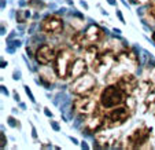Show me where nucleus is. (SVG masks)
<instances>
[{"label":"nucleus","mask_w":155,"mask_h":150,"mask_svg":"<svg viewBox=\"0 0 155 150\" xmlns=\"http://www.w3.org/2000/svg\"><path fill=\"white\" fill-rule=\"evenodd\" d=\"M128 94L118 87L117 84H107L106 87L100 91L99 95V103L103 109H111L122 105L124 102H126Z\"/></svg>","instance_id":"nucleus-1"},{"label":"nucleus","mask_w":155,"mask_h":150,"mask_svg":"<svg viewBox=\"0 0 155 150\" xmlns=\"http://www.w3.org/2000/svg\"><path fill=\"white\" fill-rule=\"evenodd\" d=\"M76 54L74 51L70 48V47H60V48L56 51V57H55V73L56 77L59 79H67V73H69V69L72 66V63L76 59Z\"/></svg>","instance_id":"nucleus-2"},{"label":"nucleus","mask_w":155,"mask_h":150,"mask_svg":"<svg viewBox=\"0 0 155 150\" xmlns=\"http://www.w3.org/2000/svg\"><path fill=\"white\" fill-rule=\"evenodd\" d=\"M130 109L128 106H115L107 109L104 112V125L103 129H111V128H117L121 127L122 124H125L128 121V118L130 117Z\"/></svg>","instance_id":"nucleus-3"},{"label":"nucleus","mask_w":155,"mask_h":150,"mask_svg":"<svg viewBox=\"0 0 155 150\" xmlns=\"http://www.w3.org/2000/svg\"><path fill=\"white\" fill-rule=\"evenodd\" d=\"M151 136V127L146 124L137 125L134 129H132L129 135L125 138V149H143L146 147V143L148 142Z\"/></svg>","instance_id":"nucleus-4"},{"label":"nucleus","mask_w":155,"mask_h":150,"mask_svg":"<svg viewBox=\"0 0 155 150\" xmlns=\"http://www.w3.org/2000/svg\"><path fill=\"white\" fill-rule=\"evenodd\" d=\"M97 86L96 77L92 74L84 73L82 76L77 77L72 81L70 84V91L77 95V97H81V95H91L95 91V88Z\"/></svg>","instance_id":"nucleus-5"},{"label":"nucleus","mask_w":155,"mask_h":150,"mask_svg":"<svg viewBox=\"0 0 155 150\" xmlns=\"http://www.w3.org/2000/svg\"><path fill=\"white\" fill-rule=\"evenodd\" d=\"M115 63V55L109 52H100L96 59L89 65V69L97 76H106Z\"/></svg>","instance_id":"nucleus-6"},{"label":"nucleus","mask_w":155,"mask_h":150,"mask_svg":"<svg viewBox=\"0 0 155 150\" xmlns=\"http://www.w3.org/2000/svg\"><path fill=\"white\" fill-rule=\"evenodd\" d=\"M97 101L95 98L89 97V95H81L73 102V112L77 113L81 117H87V116L95 113L97 110Z\"/></svg>","instance_id":"nucleus-7"},{"label":"nucleus","mask_w":155,"mask_h":150,"mask_svg":"<svg viewBox=\"0 0 155 150\" xmlns=\"http://www.w3.org/2000/svg\"><path fill=\"white\" fill-rule=\"evenodd\" d=\"M40 29H41L43 33L45 35H51V36H58L63 32V21L62 18L55 14L52 15H47L44 19L41 21V25H40Z\"/></svg>","instance_id":"nucleus-8"},{"label":"nucleus","mask_w":155,"mask_h":150,"mask_svg":"<svg viewBox=\"0 0 155 150\" xmlns=\"http://www.w3.org/2000/svg\"><path fill=\"white\" fill-rule=\"evenodd\" d=\"M104 125V112L97 109L95 113L89 114L84 120V129L88 134H96V132L102 131Z\"/></svg>","instance_id":"nucleus-9"},{"label":"nucleus","mask_w":155,"mask_h":150,"mask_svg":"<svg viewBox=\"0 0 155 150\" xmlns=\"http://www.w3.org/2000/svg\"><path fill=\"white\" fill-rule=\"evenodd\" d=\"M55 57H56V51L55 48L48 43H43L39 48L36 50V54H35V58L37 61L39 65H49L51 62L55 61Z\"/></svg>","instance_id":"nucleus-10"},{"label":"nucleus","mask_w":155,"mask_h":150,"mask_svg":"<svg viewBox=\"0 0 155 150\" xmlns=\"http://www.w3.org/2000/svg\"><path fill=\"white\" fill-rule=\"evenodd\" d=\"M139 79L133 74V72H126V73H122L119 76V79L117 80V84L118 87H121L128 95H133L134 91L137 90V86H139Z\"/></svg>","instance_id":"nucleus-11"},{"label":"nucleus","mask_w":155,"mask_h":150,"mask_svg":"<svg viewBox=\"0 0 155 150\" xmlns=\"http://www.w3.org/2000/svg\"><path fill=\"white\" fill-rule=\"evenodd\" d=\"M84 37H85V43L87 46L88 44H99V43H103L104 37H106V33L104 30L100 28L99 25H89L88 28L85 29L84 32Z\"/></svg>","instance_id":"nucleus-12"},{"label":"nucleus","mask_w":155,"mask_h":150,"mask_svg":"<svg viewBox=\"0 0 155 150\" xmlns=\"http://www.w3.org/2000/svg\"><path fill=\"white\" fill-rule=\"evenodd\" d=\"M88 65L89 63L87 62L84 58H76L74 62L72 63V66H70V69H69L67 79L74 80V79H77V77L82 76V74L87 73V70H88Z\"/></svg>","instance_id":"nucleus-13"},{"label":"nucleus","mask_w":155,"mask_h":150,"mask_svg":"<svg viewBox=\"0 0 155 150\" xmlns=\"http://www.w3.org/2000/svg\"><path fill=\"white\" fill-rule=\"evenodd\" d=\"M54 72H55V69L52 70V69H49L47 65H43V69L40 70L39 77L45 87H49L54 81H55V74H54Z\"/></svg>","instance_id":"nucleus-14"},{"label":"nucleus","mask_w":155,"mask_h":150,"mask_svg":"<svg viewBox=\"0 0 155 150\" xmlns=\"http://www.w3.org/2000/svg\"><path fill=\"white\" fill-rule=\"evenodd\" d=\"M102 52V51L99 50V47H97V44H88V46L84 48V55H82V58L87 61L89 65L93 62V61L96 59V57L99 55V54Z\"/></svg>","instance_id":"nucleus-15"},{"label":"nucleus","mask_w":155,"mask_h":150,"mask_svg":"<svg viewBox=\"0 0 155 150\" xmlns=\"http://www.w3.org/2000/svg\"><path fill=\"white\" fill-rule=\"evenodd\" d=\"M141 112H143V113L155 112V88L143 99V103H141Z\"/></svg>","instance_id":"nucleus-16"},{"label":"nucleus","mask_w":155,"mask_h":150,"mask_svg":"<svg viewBox=\"0 0 155 150\" xmlns=\"http://www.w3.org/2000/svg\"><path fill=\"white\" fill-rule=\"evenodd\" d=\"M70 43H72V47L76 50H84L87 47L85 37H84L82 32H74L70 37Z\"/></svg>","instance_id":"nucleus-17"},{"label":"nucleus","mask_w":155,"mask_h":150,"mask_svg":"<svg viewBox=\"0 0 155 150\" xmlns=\"http://www.w3.org/2000/svg\"><path fill=\"white\" fill-rule=\"evenodd\" d=\"M29 17H30V11H28V10H18L16 11V22L25 23Z\"/></svg>","instance_id":"nucleus-18"},{"label":"nucleus","mask_w":155,"mask_h":150,"mask_svg":"<svg viewBox=\"0 0 155 150\" xmlns=\"http://www.w3.org/2000/svg\"><path fill=\"white\" fill-rule=\"evenodd\" d=\"M28 6H29V8L37 10V11H40V10H44V8L47 7V4H45V3H43L41 0H29V2H28Z\"/></svg>","instance_id":"nucleus-19"},{"label":"nucleus","mask_w":155,"mask_h":150,"mask_svg":"<svg viewBox=\"0 0 155 150\" xmlns=\"http://www.w3.org/2000/svg\"><path fill=\"white\" fill-rule=\"evenodd\" d=\"M147 14H148V17H151V18L155 21V0H151V2L148 3Z\"/></svg>","instance_id":"nucleus-20"},{"label":"nucleus","mask_w":155,"mask_h":150,"mask_svg":"<svg viewBox=\"0 0 155 150\" xmlns=\"http://www.w3.org/2000/svg\"><path fill=\"white\" fill-rule=\"evenodd\" d=\"M7 120H8V124L10 125H11V127H18V122H15V118L14 117H12V116H10V117L7 118Z\"/></svg>","instance_id":"nucleus-21"},{"label":"nucleus","mask_w":155,"mask_h":150,"mask_svg":"<svg viewBox=\"0 0 155 150\" xmlns=\"http://www.w3.org/2000/svg\"><path fill=\"white\" fill-rule=\"evenodd\" d=\"M25 91H26V94L29 95L30 101H32V102H35V97H33V94L30 92V90H29V87H28V86H25Z\"/></svg>","instance_id":"nucleus-22"},{"label":"nucleus","mask_w":155,"mask_h":150,"mask_svg":"<svg viewBox=\"0 0 155 150\" xmlns=\"http://www.w3.org/2000/svg\"><path fill=\"white\" fill-rule=\"evenodd\" d=\"M134 3H137V4H146V3H150L151 0H133Z\"/></svg>","instance_id":"nucleus-23"},{"label":"nucleus","mask_w":155,"mask_h":150,"mask_svg":"<svg viewBox=\"0 0 155 150\" xmlns=\"http://www.w3.org/2000/svg\"><path fill=\"white\" fill-rule=\"evenodd\" d=\"M2 147H6V135H4V132H2Z\"/></svg>","instance_id":"nucleus-24"},{"label":"nucleus","mask_w":155,"mask_h":150,"mask_svg":"<svg viewBox=\"0 0 155 150\" xmlns=\"http://www.w3.org/2000/svg\"><path fill=\"white\" fill-rule=\"evenodd\" d=\"M51 125H52V128H54V129H55V131H59V125H58V124H56V122H55V121H51Z\"/></svg>","instance_id":"nucleus-25"},{"label":"nucleus","mask_w":155,"mask_h":150,"mask_svg":"<svg viewBox=\"0 0 155 150\" xmlns=\"http://www.w3.org/2000/svg\"><path fill=\"white\" fill-rule=\"evenodd\" d=\"M117 17L119 18V21H121V22H124V17H122V14H121L119 10H117Z\"/></svg>","instance_id":"nucleus-26"},{"label":"nucleus","mask_w":155,"mask_h":150,"mask_svg":"<svg viewBox=\"0 0 155 150\" xmlns=\"http://www.w3.org/2000/svg\"><path fill=\"white\" fill-rule=\"evenodd\" d=\"M44 112H45V114H47V116H52L51 113H49V110H48V109H47V107L44 109Z\"/></svg>","instance_id":"nucleus-27"},{"label":"nucleus","mask_w":155,"mask_h":150,"mask_svg":"<svg viewBox=\"0 0 155 150\" xmlns=\"http://www.w3.org/2000/svg\"><path fill=\"white\" fill-rule=\"evenodd\" d=\"M2 91H3L4 94H7V95H8V91H6V87H2Z\"/></svg>","instance_id":"nucleus-28"},{"label":"nucleus","mask_w":155,"mask_h":150,"mask_svg":"<svg viewBox=\"0 0 155 150\" xmlns=\"http://www.w3.org/2000/svg\"><path fill=\"white\" fill-rule=\"evenodd\" d=\"M14 95H15V101H19V95L16 92H14Z\"/></svg>","instance_id":"nucleus-29"},{"label":"nucleus","mask_w":155,"mask_h":150,"mask_svg":"<svg viewBox=\"0 0 155 150\" xmlns=\"http://www.w3.org/2000/svg\"><path fill=\"white\" fill-rule=\"evenodd\" d=\"M81 146H82V149H88V146L85 145V142H82V145H81Z\"/></svg>","instance_id":"nucleus-30"},{"label":"nucleus","mask_w":155,"mask_h":150,"mask_svg":"<svg viewBox=\"0 0 155 150\" xmlns=\"http://www.w3.org/2000/svg\"><path fill=\"white\" fill-rule=\"evenodd\" d=\"M109 3L110 4H114V0H109Z\"/></svg>","instance_id":"nucleus-31"},{"label":"nucleus","mask_w":155,"mask_h":150,"mask_svg":"<svg viewBox=\"0 0 155 150\" xmlns=\"http://www.w3.org/2000/svg\"><path fill=\"white\" fill-rule=\"evenodd\" d=\"M152 39H154V42H155V33H154V35H152Z\"/></svg>","instance_id":"nucleus-32"}]
</instances>
